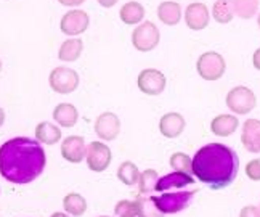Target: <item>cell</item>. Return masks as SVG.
Returning <instances> with one entry per match:
<instances>
[{
    "instance_id": "4316f807",
    "label": "cell",
    "mask_w": 260,
    "mask_h": 217,
    "mask_svg": "<svg viewBox=\"0 0 260 217\" xmlns=\"http://www.w3.org/2000/svg\"><path fill=\"white\" fill-rule=\"evenodd\" d=\"M235 16L241 19H251L258 10V0H233Z\"/></svg>"
},
{
    "instance_id": "4fadbf2b",
    "label": "cell",
    "mask_w": 260,
    "mask_h": 217,
    "mask_svg": "<svg viewBox=\"0 0 260 217\" xmlns=\"http://www.w3.org/2000/svg\"><path fill=\"white\" fill-rule=\"evenodd\" d=\"M87 154L85 140L81 135H69L61 143V156L68 163L79 164L84 161Z\"/></svg>"
},
{
    "instance_id": "7c38bea8",
    "label": "cell",
    "mask_w": 260,
    "mask_h": 217,
    "mask_svg": "<svg viewBox=\"0 0 260 217\" xmlns=\"http://www.w3.org/2000/svg\"><path fill=\"white\" fill-rule=\"evenodd\" d=\"M211 21V13H209L207 5L201 2L189 4L185 10V24L191 31H203L209 26Z\"/></svg>"
},
{
    "instance_id": "4dcf8cb0",
    "label": "cell",
    "mask_w": 260,
    "mask_h": 217,
    "mask_svg": "<svg viewBox=\"0 0 260 217\" xmlns=\"http://www.w3.org/2000/svg\"><path fill=\"white\" fill-rule=\"evenodd\" d=\"M246 175L252 182H260V160H252L246 164Z\"/></svg>"
},
{
    "instance_id": "2e32d148",
    "label": "cell",
    "mask_w": 260,
    "mask_h": 217,
    "mask_svg": "<svg viewBox=\"0 0 260 217\" xmlns=\"http://www.w3.org/2000/svg\"><path fill=\"white\" fill-rule=\"evenodd\" d=\"M241 143L249 153L260 151V121L258 119H247L243 124Z\"/></svg>"
},
{
    "instance_id": "52a82bcc",
    "label": "cell",
    "mask_w": 260,
    "mask_h": 217,
    "mask_svg": "<svg viewBox=\"0 0 260 217\" xmlns=\"http://www.w3.org/2000/svg\"><path fill=\"white\" fill-rule=\"evenodd\" d=\"M48 84L53 92L59 95H69L79 87V74L66 66H58L50 73Z\"/></svg>"
},
{
    "instance_id": "30bf717a",
    "label": "cell",
    "mask_w": 260,
    "mask_h": 217,
    "mask_svg": "<svg viewBox=\"0 0 260 217\" xmlns=\"http://www.w3.org/2000/svg\"><path fill=\"white\" fill-rule=\"evenodd\" d=\"M88 24H90L88 15L84 10L74 8L63 15L61 21H59V29H61V33L68 37H77L87 31Z\"/></svg>"
},
{
    "instance_id": "1f68e13d",
    "label": "cell",
    "mask_w": 260,
    "mask_h": 217,
    "mask_svg": "<svg viewBox=\"0 0 260 217\" xmlns=\"http://www.w3.org/2000/svg\"><path fill=\"white\" fill-rule=\"evenodd\" d=\"M239 217H260V208L252 206V204L244 206L241 212H239Z\"/></svg>"
},
{
    "instance_id": "e0dca14e",
    "label": "cell",
    "mask_w": 260,
    "mask_h": 217,
    "mask_svg": "<svg viewBox=\"0 0 260 217\" xmlns=\"http://www.w3.org/2000/svg\"><path fill=\"white\" fill-rule=\"evenodd\" d=\"M238 127H239V121L233 114H218L211 122L212 134L218 137H230L236 132Z\"/></svg>"
},
{
    "instance_id": "ba28073f",
    "label": "cell",
    "mask_w": 260,
    "mask_h": 217,
    "mask_svg": "<svg viewBox=\"0 0 260 217\" xmlns=\"http://www.w3.org/2000/svg\"><path fill=\"white\" fill-rule=\"evenodd\" d=\"M167 85V79L162 74V71L154 70V68H146V70L140 71L137 77V87L138 90L149 95V97H157L164 92Z\"/></svg>"
},
{
    "instance_id": "ab89813d",
    "label": "cell",
    "mask_w": 260,
    "mask_h": 217,
    "mask_svg": "<svg viewBox=\"0 0 260 217\" xmlns=\"http://www.w3.org/2000/svg\"><path fill=\"white\" fill-rule=\"evenodd\" d=\"M98 217H111V215H98Z\"/></svg>"
},
{
    "instance_id": "8992f818",
    "label": "cell",
    "mask_w": 260,
    "mask_h": 217,
    "mask_svg": "<svg viewBox=\"0 0 260 217\" xmlns=\"http://www.w3.org/2000/svg\"><path fill=\"white\" fill-rule=\"evenodd\" d=\"M161 42V33L154 23L143 21L138 24L132 33V45L138 52H151Z\"/></svg>"
},
{
    "instance_id": "9a60e30c",
    "label": "cell",
    "mask_w": 260,
    "mask_h": 217,
    "mask_svg": "<svg viewBox=\"0 0 260 217\" xmlns=\"http://www.w3.org/2000/svg\"><path fill=\"white\" fill-rule=\"evenodd\" d=\"M185 127H186V121L183 114L180 113H166L161 117V121H159V131L169 140L177 139V137L182 135Z\"/></svg>"
},
{
    "instance_id": "e575fe53",
    "label": "cell",
    "mask_w": 260,
    "mask_h": 217,
    "mask_svg": "<svg viewBox=\"0 0 260 217\" xmlns=\"http://www.w3.org/2000/svg\"><path fill=\"white\" fill-rule=\"evenodd\" d=\"M96 2L100 4V7H103V8H111L119 2V0H96Z\"/></svg>"
},
{
    "instance_id": "6da1fadb",
    "label": "cell",
    "mask_w": 260,
    "mask_h": 217,
    "mask_svg": "<svg viewBox=\"0 0 260 217\" xmlns=\"http://www.w3.org/2000/svg\"><path fill=\"white\" fill-rule=\"evenodd\" d=\"M47 156L39 140L15 137L0 146V175L5 180L31 183L45 169Z\"/></svg>"
},
{
    "instance_id": "60d3db41",
    "label": "cell",
    "mask_w": 260,
    "mask_h": 217,
    "mask_svg": "<svg viewBox=\"0 0 260 217\" xmlns=\"http://www.w3.org/2000/svg\"><path fill=\"white\" fill-rule=\"evenodd\" d=\"M258 208H260V206H258Z\"/></svg>"
},
{
    "instance_id": "ac0fdd59",
    "label": "cell",
    "mask_w": 260,
    "mask_h": 217,
    "mask_svg": "<svg viewBox=\"0 0 260 217\" xmlns=\"http://www.w3.org/2000/svg\"><path fill=\"white\" fill-rule=\"evenodd\" d=\"M119 18L122 19L124 24H128V26L142 24L145 18V7L142 4L135 2V0H130V2L124 4L121 10H119Z\"/></svg>"
},
{
    "instance_id": "7402d4cb",
    "label": "cell",
    "mask_w": 260,
    "mask_h": 217,
    "mask_svg": "<svg viewBox=\"0 0 260 217\" xmlns=\"http://www.w3.org/2000/svg\"><path fill=\"white\" fill-rule=\"evenodd\" d=\"M61 129L52 122H39L36 127V140L45 145H55L61 140Z\"/></svg>"
},
{
    "instance_id": "d590c367",
    "label": "cell",
    "mask_w": 260,
    "mask_h": 217,
    "mask_svg": "<svg viewBox=\"0 0 260 217\" xmlns=\"http://www.w3.org/2000/svg\"><path fill=\"white\" fill-rule=\"evenodd\" d=\"M4 122H5V111L2 110V108H0V127L4 126Z\"/></svg>"
},
{
    "instance_id": "83f0119b",
    "label": "cell",
    "mask_w": 260,
    "mask_h": 217,
    "mask_svg": "<svg viewBox=\"0 0 260 217\" xmlns=\"http://www.w3.org/2000/svg\"><path fill=\"white\" fill-rule=\"evenodd\" d=\"M157 180H159V174L154 169H145L143 172H140V179H138L140 195H148L154 192Z\"/></svg>"
},
{
    "instance_id": "5b68a950",
    "label": "cell",
    "mask_w": 260,
    "mask_h": 217,
    "mask_svg": "<svg viewBox=\"0 0 260 217\" xmlns=\"http://www.w3.org/2000/svg\"><path fill=\"white\" fill-rule=\"evenodd\" d=\"M196 195V190L193 192H164L159 196H153L156 206L164 215L167 214H177L180 211L186 209L189 203L193 201V196Z\"/></svg>"
},
{
    "instance_id": "f35d334b",
    "label": "cell",
    "mask_w": 260,
    "mask_h": 217,
    "mask_svg": "<svg viewBox=\"0 0 260 217\" xmlns=\"http://www.w3.org/2000/svg\"><path fill=\"white\" fill-rule=\"evenodd\" d=\"M0 71H2V60H0Z\"/></svg>"
},
{
    "instance_id": "8d00e7d4",
    "label": "cell",
    "mask_w": 260,
    "mask_h": 217,
    "mask_svg": "<svg viewBox=\"0 0 260 217\" xmlns=\"http://www.w3.org/2000/svg\"><path fill=\"white\" fill-rule=\"evenodd\" d=\"M50 217H71V215L66 214V212H53Z\"/></svg>"
},
{
    "instance_id": "d6986e66",
    "label": "cell",
    "mask_w": 260,
    "mask_h": 217,
    "mask_svg": "<svg viewBox=\"0 0 260 217\" xmlns=\"http://www.w3.org/2000/svg\"><path fill=\"white\" fill-rule=\"evenodd\" d=\"M53 119L59 127H74L79 119L77 108L71 103H59L53 110Z\"/></svg>"
},
{
    "instance_id": "7a4b0ae2",
    "label": "cell",
    "mask_w": 260,
    "mask_h": 217,
    "mask_svg": "<svg viewBox=\"0 0 260 217\" xmlns=\"http://www.w3.org/2000/svg\"><path fill=\"white\" fill-rule=\"evenodd\" d=\"M238 169V154L223 143H207L193 158V175L212 190H222L233 183Z\"/></svg>"
},
{
    "instance_id": "74e56055",
    "label": "cell",
    "mask_w": 260,
    "mask_h": 217,
    "mask_svg": "<svg viewBox=\"0 0 260 217\" xmlns=\"http://www.w3.org/2000/svg\"><path fill=\"white\" fill-rule=\"evenodd\" d=\"M257 24H258V27H260V15L257 16Z\"/></svg>"
},
{
    "instance_id": "44dd1931",
    "label": "cell",
    "mask_w": 260,
    "mask_h": 217,
    "mask_svg": "<svg viewBox=\"0 0 260 217\" xmlns=\"http://www.w3.org/2000/svg\"><path fill=\"white\" fill-rule=\"evenodd\" d=\"M157 18L166 26H177L182 19V7L177 2H172V0L162 2L157 7Z\"/></svg>"
},
{
    "instance_id": "8fae6325",
    "label": "cell",
    "mask_w": 260,
    "mask_h": 217,
    "mask_svg": "<svg viewBox=\"0 0 260 217\" xmlns=\"http://www.w3.org/2000/svg\"><path fill=\"white\" fill-rule=\"evenodd\" d=\"M93 129L100 140L113 142L121 134V119H119V116L116 113L105 111L96 117Z\"/></svg>"
},
{
    "instance_id": "ffe728a7",
    "label": "cell",
    "mask_w": 260,
    "mask_h": 217,
    "mask_svg": "<svg viewBox=\"0 0 260 217\" xmlns=\"http://www.w3.org/2000/svg\"><path fill=\"white\" fill-rule=\"evenodd\" d=\"M82 52H84V42H82V39H79V37H69L68 41H64L61 45H59L58 58L61 61L71 63V61L79 60V56L82 55Z\"/></svg>"
},
{
    "instance_id": "f546056e",
    "label": "cell",
    "mask_w": 260,
    "mask_h": 217,
    "mask_svg": "<svg viewBox=\"0 0 260 217\" xmlns=\"http://www.w3.org/2000/svg\"><path fill=\"white\" fill-rule=\"evenodd\" d=\"M114 212L117 217H138L137 203L128 201V200H121L114 206Z\"/></svg>"
},
{
    "instance_id": "cb8c5ba5",
    "label": "cell",
    "mask_w": 260,
    "mask_h": 217,
    "mask_svg": "<svg viewBox=\"0 0 260 217\" xmlns=\"http://www.w3.org/2000/svg\"><path fill=\"white\" fill-rule=\"evenodd\" d=\"M63 208L66 214L73 217H81L87 211V201L79 193H68L63 198Z\"/></svg>"
},
{
    "instance_id": "d4e9b609",
    "label": "cell",
    "mask_w": 260,
    "mask_h": 217,
    "mask_svg": "<svg viewBox=\"0 0 260 217\" xmlns=\"http://www.w3.org/2000/svg\"><path fill=\"white\" fill-rule=\"evenodd\" d=\"M137 214L138 217H166L161 209L157 208L154 200H153V196H143V195H140L137 196Z\"/></svg>"
},
{
    "instance_id": "603a6c76",
    "label": "cell",
    "mask_w": 260,
    "mask_h": 217,
    "mask_svg": "<svg viewBox=\"0 0 260 217\" xmlns=\"http://www.w3.org/2000/svg\"><path fill=\"white\" fill-rule=\"evenodd\" d=\"M212 16L220 24L232 23L235 18L233 0H215L212 5Z\"/></svg>"
},
{
    "instance_id": "277c9868",
    "label": "cell",
    "mask_w": 260,
    "mask_h": 217,
    "mask_svg": "<svg viewBox=\"0 0 260 217\" xmlns=\"http://www.w3.org/2000/svg\"><path fill=\"white\" fill-rule=\"evenodd\" d=\"M225 103L232 113L244 116V114H249L255 108L257 97L249 87L238 85V87H233L232 90L226 94Z\"/></svg>"
},
{
    "instance_id": "484cf974",
    "label": "cell",
    "mask_w": 260,
    "mask_h": 217,
    "mask_svg": "<svg viewBox=\"0 0 260 217\" xmlns=\"http://www.w3.org/2000/svg\"><path fill=\"white\" fill-rule=\"evenodd\" d=\"M117 179L127 187H135L140 179V171L137 164L132 161H124L117 167Z\"/></svg>"
},
{
    "instance_id": "836d02e7",
    "label": "cell",
    "mask_w": 260,
    "mask_h": 217,
    "mask_svg": "<svg viewBox=\"0 0 260 217\" xmlns=\"http://www.w3.org/2000/svg\"><path fill=\"white\" fill-rule=\"evenodd\" d=\"M252 65H254V68L257 71H260V47L257 48V50L254 52V55H252Z\"/></svg>"
},
{
    "instance_id": "f1b7e54d",
    "label": "cell",
    "mask_w": 260,
    "mask_h": 217,
    "mask_svg": "<svg viewBox=\"0 0 260 217\" xmlns=\"http://www.w3.org/2000/svg\"><path fill=\"white\" fill-rule=\"evenodd\" d=\"M171 167L177 172H186V174H193V160L189 158L186 153L177 151L171 156Z\"/></svg>"
},
{
    "instance_id": "9c48e42d",
    "label": "cell",
    "mask_w": 260,
    "mask_h": 217,
    "mask_svg": "<svg viewBox=\"0 0 260 217\" xmlns=\"http://www.w3.org/2000/svg\"><path fill=\"white\" fill-rule=\"evenodd\" d=\"M87 166L93 172H105L113 160L111 148L103 142H92L87 145Z\"/></svg>"
},
{
    "instance_id": "3957f363",
    "label": "cell",
    "mask_w": 260,
    "mask_h": 217,
    "mask_svg": "<svg viewBox=\"0 0 260 217\" xmlns=\"http://www.w3.org/2000/svg\"><path fill=\"white\" fill-rule=\"evenodd\" d=\"M196 71L204 81L214 82L223 77L226 71V61L218 52H204L196 61Z\"/></svg>"
},
{
    "instance_id": "5bb4252c",
    "label": "cell",
    "mask_w": 260,
    "mask_h": 217,
    "mask_svg": "<svg viewBox=\"0 0 260 217\" xmlns=\"http://www.w3.org/2000/svg\"><path fill=\"white\" fill-rule=\"evenodd\" d=\"M194 183V177L193 174H186V172H171L164 177H159L157 185L154 192L157 193H164L169 190H180V189H185L188 185H193Z\"/></svg>"
},
{
    "instance_id": "d6a6232c",
    "label": "cell",
    "mask_w": 260,
    "mask_h": 217,
    "mask_svg": "<svg viewBox=\"0 0 260 217\" xmlns=\"http://www.w3.org/2000/svg\"><path fill=\"white\" fill-rule=\"evenodd\" d=\"M63 7H81L85 0H58Z\"/></svg>"
}]
</instances>
